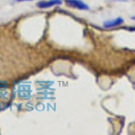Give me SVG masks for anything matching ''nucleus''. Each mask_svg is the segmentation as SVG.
<instances>
[{
	"label": "nucleus",
	"mask_w": 135,
	"mask_h": 135,
	"mask_svg": "<svg viewBox=\"0 0 135 135\" xmlns=\"http://www.w3.org/2000/svg\"><path fill=\"white\" fill-rule=\"evenodd\" d=\"M67 6L79 10H88L89 6L81 0H66Z\"/></svg>",
	"instance_id": "1"
},
{
	"label": "nucleus",
	"mask_w": 135,
	"mask_h": 135,
	"mask_svg": "<svg viewBox=\"0 0 135 135\" xmlns=\"http://www.w3.org/2000/svg\"><path fill=\"white\" fill-rule=\"evenodd\" d=\"M124 22L122 17H117L115 19H113V20H109V21H105L104 22V27L106 28V29H109V28H114L117 27V26L123 25V23Z\"/></svg>",
	"instance_id": "2"
},
{
	"label": "nucleus",
	"mask_w": 135,
	"mask_h": 135,
	"mask_svg": "<svg viewBox=\"0 0 135 135\" xmlns=\"http://www.w3.org/2000/svg\"><path fill=\"white\" fill-rule=\"evenodd\" d=\"M62 1L61 0H50V1H41L37 4V6L39 8H42V9H45V8L51 7L53 6L57 5H61Z\"/></svg>",
	"instance_id": "3"
},
{
	"label": "nucleus",
	"mask_w": 135,
	"mask_h": 135,
	"mask_svg": "<svg viewBox=\"0 0 135 135\" xmlns=\"http://www.w3.org/2000/svg\"><path fill=\"white\" fill-rule=\"evenodd\" d=\"M128 31H130V32H135V26H133V27H130V28H128Z\"/></svg>",
	"instance_id": "4"
},
{
	"label": "nucleus",
	"mask_w": 135,
	"mask_h": 135,
	"mask_svg": "<svg viewBox=\"0 0 135 135\" xmlns=\"http://www.w3.org/2000/svg\"><path fill=\"white\" fill-rule=\"evenodd\" d=\"M18 2H23V1H32V0H17Z\"/></svg>",
	"instance_id": "5"
},
{
	"label": "nucleus",
	"mask_w": 135,
	"mask_h": 135,
	"mask_svg": "<svg viewBox=\"0 0 135 135\" xmlns=\"http://www.w3.org/2000/svg\"><path fill=\"white\" fill-rule=\"evenodd\" d=\"M131 20H132V21H135V16H132V17H131Z\"/></svg>",
	"instance_id": "6"
}]
</instances>
